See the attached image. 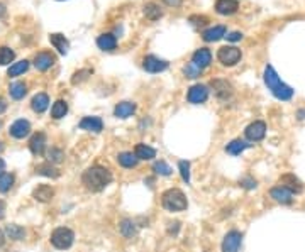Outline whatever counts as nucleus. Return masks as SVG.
<instances>
[{"mask_svg":"<svg viewBox=\"0 0 305 252\" xmlns=\"http://www.w3.org/2000/svg\"><path fill=\"white\" fill-rule=\"evenodd\" d=\"M111 181H112L111 171L100 166L88 168L87 171L83 173V176H81V183H83L85 188L90 189V191H102Z\"/></svg>","mask_w":305,"mask_h":252,"instance_id":"obj_1","label":"nucleus"},{"mask_svg":"<svg viewBox=\"0 0 305 252\" xmlns=\"http://www.w3.org/2000/svg\"><path fill=\"white\" fill-rule=\"evenodd\" d=\"M265 83L268 86L270 92L278 100H290L293 96V90L280 80V77L276 75L275 68H273L272 64H268V66L265 68Z\"/></svg>","mask_w":305,"mask_h":252,"instance_id":"obj_2","label":"nucleus"},{"mask_svg":"<svg viewBox=\"0 0 305 252\" xmlns=\"http://www.w3.org/2000/svg\"><path fill=\"white\" fill-rule=\"evenodd\" d=\"M161 203L168 212H183L188 206L187 196L183 195V191L178 188H170L163 193L161 196Z\"/></svg>","mask_w":305,"mask_h":252,"instance_id":"obj_3","label":"nucleus"},{"mask_svg":"<svg viewBox=\"0 0 305 252\" xmlns=\"http://www.w3.org/2000/svg\"><path fill=\"white\" fill-rule=\"evenodd\" d=\"M73 240H75V234L70 229H66V227H58L51 234V244L60 251L70 249L73 246Z\"/></svg>","mask_w":305,"mask_h":252,"instance_id":"obj_4","label":"nucleus"},{"mask_svg":"<svg viewBox=\"0 0 305 252\" xmlns=\"http://www.w3.org/2000/svg\"><path fill=\"white\" fill-rule=\"evenodd\" d=\"M217 60L224 66H234L241 60V49H238L236 46H224L217 51Z\"/></svg>","mask_w":305,"mask_h":252,"instance_id":"obj_5","label":"nucleus"},{"mask_svg":"<svg viewBox=\"0 0 305 252\" xmlns=\"http://www.w3.org/2000/svg\"><path fill=\"white\" fill-rule=\"evenodd\" d=\"M242 242V234L238 230H231L222 240V252H238Z\"/></svg>","mask_w":305,"mask_h":252,"instance_id":"obj_6","label":"nucleus"},{"mask_svg":"<svg viewBox=\"0 0 305 252\" xmlns=\"http://www.w3.org/2000/svg\"><path fill=\"white\" fill-rule=\"evenodd\" d=\"M244 134H246V137H248L249 141H253V142H258V141H261L263 137H265L266 124L261 122V120H256V122L249 124V126L246 127Z\"/></svg>","mask_w":305,"mask_h":252,"instance_id":"obj_7","label":"nucleus"},{"mask_svg":"<svg viewBox=\"0 0 305 252\" xmlns=\"http://www.w3.org/2000/svg\"><path fill=\"white\" fill-rule=\"evenodd\" d=\"M29 132H31V124H29V120H26V119L16 120L9 129V134L14 137V139H24V137L29 136Z\"/></svg>","mask_w":305,"mask_h":252,"instance_id":"obj_8","label":"nucleus"},{"mask_svg":"<svg viewBox=\"0 0 305 252\" xmlns=\"http://www.w3.org/2000/svg\"><path fill=\"white\" fill-rule=\"evenodd\" d=\"M187 98H188V102L195 103V105H198V103H204L205 100L209 98L207 86H205V85H193L190 90H188Z\"/></svg>","mask_w":305,"mask_h":252,"instance_id":"obj_9","label":"nucleus"},{"mask_svg":"<svg viewBox=\"0 0 305 252\" xmlns=\"http://www.w3.org/2000/svg\"><path fill=\"white\" fill-rule=\"evenodd\" d=\"M143 66H144V70L149 71V73H160V71L166 70L168 63L164 60H160L158 56H153V54H149V56H146L144 61H143Z\"/></svg>","mask_w":305,"mask_h":252,"instance_id":"obj_10","label":"nucleus"},{"mask_svg":"<svg viewBox=\"0 0 305 252\" xmlns=\"http://www.w3.org/2000/svg\"><path fill=\"white\" fill-rule=\"evenodd\" d=\"M54 63H56V58H54V54L48 53V51L37 53L36 58H34V66H36V70H39V71L49 70Z\"/></svg>","mask_w":305,"mask_h":252,"instance_id":"obj_11","label":"nucleus"},{"mask_svg":"<svg viewBox=\"0 0 305 252\" xmlns=\"http://www.w3.org/2000/svg\"><path fill=\"white\" fill-rule=\"evenodd\" d=\"M192 63L197 68H200V70H204V68H207L209 64L212 63V53L207 47H200V49L195 51L193 56H192Z\"/></svg>","mask_w":305,"mask_h":252,"instance_id":"obj_12","label":"nucleus"},{"mask_svg":"<svg viewBox=\"0 0 305 252\" xmlns=\"http://www.w3.org/2000/svg\"><path fill=\"white\" fill-rule=\"evenodd\" d=\"M29 149L34 156H41L44 153V149H46V134L43 132L34 134L29 141Z\"/></svg>","mask_w":305,"mask_h":252,"instance_id":"obj_13","label":"nucleus"},{"mask_svg":"<svg viewBox=\"0 0 305 252\" xmlns=\"http://www.w3.org/2000/svg\"><path fill=\"white\" fill-rule=\"evenodd\" d=\"M210 86L214 88V93L222 100H227L232 95V85L227 80H212Z\"/></svg>","mask_w":305,"mask_h":252,"instance_id":"obj_14","label":"nucleus"},{"mask_svg":"<svg viewBox=\"0 0 305 252\" xmlns=\"http://www.w3.org/2000/svg\"><path fill=\"white\" fill-rule=\"evenodd\" d=\"M238 9H239L238 0H217L215 2V10L221 16H232V14L238 12Z\"/></svg>","mask_w":305,"mask_h":252,"instance_id":"obj_15","label":"nucleus"},{"mask_svg":"<svg viewBox=\"0 0 305 252\" xmlns=\"http://www.w3.org/2000/svg\"><path fill=\"white\" fill-rule=\"evenodd\" d=\"M80 129L98 134V132H102V129H104V122H102L100 117H85V119H81V122H80Z\"/></svg>","mask_w":305,"mask_h":252,"instance_id":"obj_16","label":"nucleus"},{"mask_svg":"<svg viewBox=\"0 0 305 252\" xmlns=\"http://www.w3.org/2000/svg\"><path fill=\"white\" fill-rule=\"evenodd\" d=\"M280 183H282L283 188H287L290 193H300L304 189L300 179L295 178L293 174H283L282 178H280Z\"/></svg>","mask_w":305,"mask_h":252,"instance_id":"obj_17","label":"nucleus"},{"mask_svg":"<svg viewBox=\"0 0 305 252\" xmlns=\"http://www.w3.org/2000/svg\"><path fill=\"white\" fill-rule=\"evenodd\" d=\"M32 196L37 200V202H41V203H48V202H51V200H53V196H54V189L51 188L49 185H39V186H37V188H34Z\"/></svg>","mask_w":305,"mask_h":252,"instance_id":"obj_18","label":"nucleus"},{"mask_svg":"<svg viewBox=\"0 0 305 252\" xmlns=\"http://www.w3.org/2000/svg\"><path fill=\"white\" fill-rule=\"evenodd\" d=\"M31 107L36 113H43L46 112V109L49 107V96L46 93H37V95L32 96L31 100Z\"/></svg>","mask_w":305,"mask_h":252,"instance_id":"obj_19","label":"nucleus"},{"mask_svg":"<svg viewBox=\"0 0 305 252\" xmlns=\"http://www.w3.org/2000/svg\"><path fill=\"white\" fill-rule=\"evenodd\" d=\"M270 195H272V198L275 200V202L283 203V205H290L293 200L292 193H290L287 188H283V186H276V188H273L272 191H270Z\"/></svg>","mask_w":305,"mask_h":252,"instance_id":"obj_20","label":"nucleus"},{"mask_svg":"<svg viewBox=\"0 0 305 252\" xmlns=\"http://www.w3.org/2000/svg\"><path fill=\"white\" fill-rule=\"evenodd\" d=\"M97 46L102 51H114L117 47V39L114 34H100L97 37Z\"/></svg>","mask_w":305,"mask_h":252,"instance_id":"obj_21","label":"nucleus"},{"mask_svg":"<svg viewBox=\"0 0 305 252\" xmlns=\"http://www.w3.org/2000/svg\"><path fill=\"white\" fill-rule=\"evenodd\" d=\"M49 43L54 46V49H58L60 54H66L68 49H70V43H68V39L63 36V34H51Z\"/></svg>","mask_w":305,"mask_h":252,"instance_id":"obj_22","label":"nucleus"},{"mask_svg":"<svg viewBox=\"0 0 305 252\" xmlns=\"http://www.w3.org/2000/svg\"><path fill=\"white\" fill-rule=\"evenodd\" d=\"M134 112H136V103L132 102H121L117 103L114 109L115 117H119V119H128V117H131Z\"/></svg>","mask_w":305,"mask_h":252,"instance_id":"obj_23","label":"nucleus"},{"mask_svg":"<svg viewBox=\"0 0 305 252\" xmlns=\"http://www.w3.org/2000/svg\"><path fill=\"white\" fill-rule=\"evenodd\" d=\"M224 36H225V27H224V26L210 27V29L204 31V34H202L204 41H207V43H215V41L222 39Z\"/></svg>","mask_w":305,"mask_h":252,"instance_id":"obj_24","label":"nucleus"},{"mask_svg":"<svg viewBox=\"0 0 305 252\" xmlns=\"http://www.w3.org/2000/svg\"><path fill=\"white\" fill-rule=\"evenodd\" d=\"M134 154L138 159L143 161H151L153 158H156V151L151 146H148V144H138L134 149Z\"/></svg>","mask_w":305,"mask_h":252,"instance_id":"obj_25","label":"nucleus"},{"mask_svg":"<svg viewBox=\"0 0 305 252\" xmlns=\"http://www.w3.org/2000/svg\"><path fill=\"white\" fill-rule=\"evenodd\" d=\"M9 93L14 100H22L27 93V85L24 81H14L9 86Z\"/></svg>","mask_w":305,"mask_h":252,"instance_id":"obj_26","label":"nucleus"},{"mask_svg":"<svg viewBox=\"0 0 305 252\" xmlns=\"http://www.w3.org/2000/svg\"><path fill=\"white\" fill-rule=\"evenodd\" d=\"M36 173L41 176H46V178H58L60 176V169L54 168L51 163H43L36 166Z\"/></svg>","mask_w":305,"mask_h":252,"instance_id":"obj_27","label":"nucleus"},{"mask_svg":"<svg viewBox=\"0 0 305 252\" xmlns=\"http://www.w3.org/2000/svg\"><path fill=\"white\" fill-rule=\"evenodd\" d=\"M5 236L12 240H22L26 237V230L20 225H16V223H10V225L5 227Z\"/></svg>","mask_w":305,"mask_h":252,"instance_id":"obj_28","label":"nucleus"},{"mask_svg":"<svg viewBox=\"0 0 305 252\" xmlns=\"http://www.w3.org/2000/svg\"><path fill=\"white\" fill-rule=\"evenodd\" d=\"M138 158H136V154L132 153H121L117 156V163L121 164L122 168H136L138 166Z\"/></svg>","mask_w":305,"mask_h":252,"instance_id":"obj_29","label":"nucleus"},{"mask_svg":"<svg viewBox=\"0 0 305 252\" xmlns=\"http://www.w3.org/2000/svg\"><path fill=\"white\" fill-rule=\"evenodd\" d=\"M68 112V103L64 102V100H58V102L53 103V107H51V117L53 119H63L64 115H66Z\"/></svg>","mask_w":305,"mask_h":252,"instance_id":"obj_30","label":"nucleus"},{"mask_svg":"<svg viewBox=\"0 0 305 252\" xmlns=\"http://www.w3.org/2000/svg\"><path fill=\"white\" fill-rule=\"evenodd\" d=\"M119 229H121V234L124 237H128V239H131V237H134L136 234H138V229H136V223L132 222V220L129 219H124L121 222V225H119Z\"/></svg>","mask_w":305,"mask_h":252,"instance_id":"obj_31","label":"nucleus"},{"mask_svg":"<svg viewBox=\"0 0 305 252\" xmlns=\"http://www.w3.org/2000/svg\"><path fill=\"white\" fill-rule=\"evenodd\" d=\"M27 68H29V61H26V60H22V61H17V63H14L12 66L7 70V75H9L10 78H14V77H19V75H22V73H26L27 71Z\"/></svg>","mask_w":305,"mask_h":252,"instance_id":"obj_32","label":"nucleus"},{"mask_svg":"<svg viewBox=\"0 0 305 252\" xmlns=\"http://www.w3.org/2000/svg\"><path fill=\"white\" fill-rule=\"evenodd\" d=\"M249 144H246L244 141L241 139H236L232 141V142H229L227 146H225V151H227L229 154H232V156H238V154H241L244 149H248Z\"/></svg>","mask_w":305,"mask_h":252,"instance_id":"obj_33","label":"nucleus"},{"mask_svg":"<svg viewBox=\"0 0 305 252\" xmlns=\"http://www.w3.org/2000/svg\"><path fill=\"white\" fill-rule=\"evenodd\" d=\"M144 16L148 17L149 20H158L161 16H163V10L160 9V5L154 2H149L144 5Z\"/></svg>","mask_w":305,"mask_h":252,"instance_id":"obj_34","label":"nucleus"},{"mask_svg":"<svg viewBox=\"0 0 305 252\" xmlns=\"http://www.w3.org/2000/svg\"><path fill=\"white\" fill-rule=\"evenodd\" d=\"M16 183V176L12 173H2L0 174V193H7Z\"/></svg>","mask_w":305,"mask_h":252,"instance_id":"obj_35","label":"nucleus"},{"mask_svg":"<svg viewBox=\"0 0 305 252\" xmlns=\"http://www.w3.org/2000/svg\"><path fill=\"white\" fill-rule=\"evenodd\" d=\"M46 156H48V163L51 164H60L64 161V153L61 149H58V147H51Z\"/></svg>","mask_w":305,"mask_h":252,"instance_id":"obj_36","label":"nucleus"},{"mask_svg":"<svg viewBox=\"0 0 305 252\" xmlns=\"http://www.w3.org/2000/svg\"><path fill=\"white\" fill-rule=\"evenodd\" d=\"M16 58V53H14L10 47L2 46L0 47V66H5V64H10Z\"/></svg>","mask_w":305,"mask_h":252,"instance_id":"obj_37","label":"nucleus"},{"mask_svg":"<svg viewBox=\"0 0 305 252\" xmlns=\"http://www.w3.org/2000/svg\"><path fill=\"white\" fill-rule=\"evenodd\" d=\"M153 171L156 173V174H160V176H170L173 169L170 168V164H168V163H164V161H156V163H154V166H153Z\"/></svg>","mask_w":305,"mask_h":252,"instance_id":"obj_38","label":"nucleus"},{"mask_svg":"<svg viewBox=\"0 0 305 252\" xmlns=\"http://www.w3.org/2000/svg\"><path fill=\"white\" fill-rule=\"evenodd\" d=\"M200 73H202V70L195 66L193 63H187L183 66V75L187 78H198V77H200Z\"/></svg>","mask_w":305,"mask_h":252,"instance_id":"obj_39","label":"nucleus"},{"mask_svg":"<svg viewBox=\"0 0 305 252\" xmlns=\"http://www.w3.org/2000/svg\"><path fill=\"white\" fill-rule=\"evenodd\" d=\"M178 169H180L181 179L185 183H190V163L188 161H180L178 163Z\"/></svg>","mask_w":305,"mask_h":252,"instance_id":"obj_40","label":"nucleus"},{"mask_svg":"<svg viewBox=\"0 0 305 252\" xmlns=\"http://www.w3.org/2000/svg\"><path fill=\"white\" fill-rule=\"evenodd\" d=\"M94 73V71L92 70H80V71H77V73L73 75V78H71V83L73 85H78V83H81V81H85L87 80L88 77H90V75Z\"/></svg>","mask_w":305,"mask_h":252,"instance_id":"obj_41","label":"nucleus"},{"mask_svg":"<svg viewBox=\"0 0 305 252\" xmlns=\"http://www.w3.org/2000/svg\"><path fill=\"white\" fill-rule=\"evenodd\" d=\"M190 22L193 24L195 27L205 26V24H207V17H204V16H192L190 17Z\"/></svg>","mask_w":305,"mask_h":252,"instance_id":"obj_42","label":"nucleus"},{"mask_svg":"<svg viewBox=\"0 0 305 252\" xmlns=\"http://www.w3.org/2000/svg\"><path fill=\"white\" fill-rule=\"evenodd\" d=\"M241 185L244 186V188H249V189L256 188V181H255V179H251V178H244L241 181Z\"/></svg>","mask_w":305,"mask_h":252,"instance_id":"obj_43","label":"nucleus"},{"mask_svg":"<svg viewBox=\"0 0 305 252\" xmlns=\"http://www.w3.org/2000/svg\"><path fill=\"white\" fill-rule=\"evenodd\" d=\"M225 37H227V41H231V43H236V41L242 39V34L241 32H231L229 36H225Z\"/></svg>","mask_w":305,"mask_h":252,"instance_id":"obj_44","label":"nucleus"},{"mask_svg":"<svg viewBox=\"0 0 305 252\" xmlns=\"http://www.w3.org/2000/svg\"><path fill=\"white\" fill-rule=\"evenodd\" d=\"M163 2L166 3V5H170V7H180L183 0H163Z\"/></svg>","mask_w":305,"mask_h":252,"instance_id":"obj_45","label":"nucleus"},{"mask_svg":"<svg viewBox=\"0 0 305 252\" xmlns=\"http://www.w3.org/2000/svg\"><path fill=\"white\" fill-rule=\"evenodd\" d=\"M7 110V100L3 96H0V115Z\"/></svg>","mask_w":305,"mask_h":252,"instance_id":"obj_46","label":"nucleus"},{"mask_svg":"<svg viewBox=\"0 0 305 252\" xmlns=\"http://www.w3.org/2000/svg\"><path fill=\"white\" fill-rule=\"evenodd\" d=\"M5 210H7L5 202H2V200H0V220H2L3 217H5Z\"/></svg>","mask_w":305,"mask_h":252,"instance_id":"obj_47","label":"nucleus"},{"mask_svg":"<svg viewBox=\"0 0 305 252\" xmlns=\"http://www.w3.org/2000/svg\"><path fill=\"white\" fill-rule=\"evenodd\" d=\"M3 244H5V234H3L2 230H0V247H2Z\"/></svg>","mask_w":305,"mask_h":252,"instance_id":"obj_48","label":"nucleus"},{"mask_svg":"<svg viewBox=\"0 0 305 252\" xmlns=\"http://www.w3.org/2000/svg\"><path fill=\"white\" fill-rule=\"evenodd\" d=\"M3 16H5V5H3V3H0V19H2Z\"/></svg>","mask_w":305,"mask_h":252,"instance_id":"obj_49","label":"nucleus"},{"mask_svg":"<svg viewBox=\"0 0 305 252\" xmlns=\"http://www.w3.org/2000/svg\"><path fill=\"white\" fill-rule=\"evenodd\" d=\"M3 169H5V163H3V159H0V174L3 173Z\"/></svg>","mask_w":305,"mask_h":252,"instance_id":"obj_50","label":"nucleus"},{"mask_svg":"<svg viewBox=\"0 0 305 252\" xmlns=\"http://www.w3.org/2000/svg\"><path fill=\"white\" fill-rule=\"evenodd\" d=\"M299 119H305V110H300L299 112Z\"/></svg>","mask_w":305,"mask_h":252,"instance_id":"obj_51","label":"nucleus"},{"mask_svg":"<svg viewBox=\"0 0 305 252\" xmlns=\"http://www.w3.org/2000/svg\"><path fill=\"white\" fill-rule=\"evenodd\" d=\"M2 151H3V142L0 141V153H2Z\"/></svg>","mask_w":305,"mask_h":252,"instance_id":"obj_52","label":"nucleus"},{"mask_svg":"<svg viewBox=\"0 0 305 252\" xmlns=\"http://www.w3.org/2000/svg\"><path fill=\"white\" fill-rule=\"evenodd\" d=\"M0 129H2V122H0Z\"/></svg>","mask_w":305,"mask_h":252,"instance_id":"obj_53","label":"nucleus"}]
</instances>
